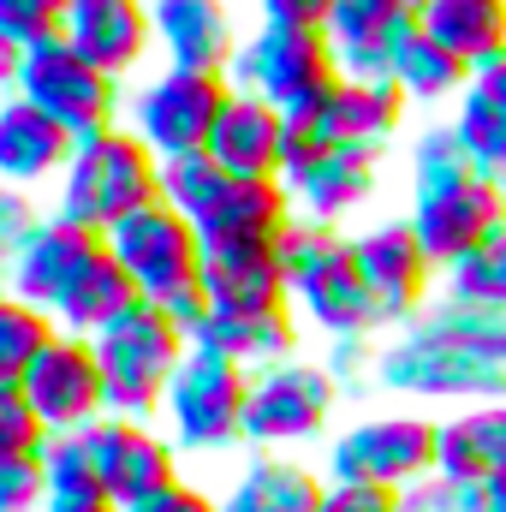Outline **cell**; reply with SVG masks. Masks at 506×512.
Returning <instances> with one entry per match:
<instances>
[{
  "mask_svg": "<svg viewBox=\"0 0 506 512\" xmlns=\"http://www.w3.org/2000/svg\"><path fill=\"white\" fill-rule=\"evenodd\" d=\"M376 387L399 399H506V310L441 298L376 352Z\"/></svg>",
  "mask_w": 506,
  "mask_h": 512,
  "instance_id": "obj_1",
  "label": "cell"
},
{
  "mask_svg": "<svg viewBox=\"0 0 506 512\" xmlns=\"http://www.w3.org/2000/svg\"><path fill=\"white\" fill-rule=\"evenodd\" d=\"M405 227L417 233L423 256L447 274L471 251H483L495 233H506V185L483 179L453 126H429L411 143V209Z\"/></svg>",
  "mask_w": 506,
  "mask_h": 512,
  "instance_id": "obj_2",
  "label": "cell"
},
{
  "mask_svg": "<svg viewBox=\"0 0 506 512\" xmlns=\"http://www.w3.org/2000/svg\"><path fill=\"white\" fill-rule=\"evenodd\" d=\"M161 203L197 227L203 251H274L298 215L280 179H233L209 155L161 161Z\"/></svg>",
  "mask_w": 506,
  "mask_h": 512,
  "instance_id": "obj_3",
  "label": "cell"
},
{
  "mask_svg": "<svg viewBox=\"0 0 506 512\" xmlns=\"http://www.w3.org/2000/svg\"><path fill=\"white\" fill-rule=\"evenodd\" d=\"M161 203V161L155 149L131 126H108L96 137H78L72 167L60 173V203L54 215L90 227V233H114L120 221H131L137 209Z\"/></svg>",
  "mask_w": 506,
  "mask_h": 512,
  "instance_id": "obj_4",
  "label": "cell"
},
{
  "mask_svg": "<svg viewBox=\"0 0 506 512\" xmlns=\"http://www.w3.org/2000/svg\"><path fill=\"white\" fill-rule=\"evenodd\" d=\"M227 78H233V90L262 96L286 120H304L340 84V60H334L328 30H316V24H256Z\"/></svg>",
  "mask_w": 506,
  "mask_h": 512,
  "instance_id": "obj_5",
  "label": "cell"
},
{
  "mask_svg": "<svg viewBox=\"0 0 506 512\" xmlns=\"http://www.w3.org/2000/svg\"><path fill=\"white\" fill-rule=\"evenodd\" d=\"M96 358H102V382H108V417L149 423L167 405L179 364L191 358V334L143 298L126 322H114L96 340Z\"/></svg>",
  "mask_w": 506,
  "mask_h": 512,
  "instance_id": "obj_6",
  "label": "cell"
},
{
  "mask_svg": "<svg viewBox=\"0 0 506 512\" xmlns=\"http://www.w3.org/2000/svg\"><path fill=\"white\" fill-rule=\"evenodd\" d=\"M435 435L441 423L423 411H381L352 429H340V441L328 447V483H370V489H417L435 477Z\"/></svg>",
  "mask_w": 506,
  "mask_h": 512,
  "instance_id": "obj_7",
  "label": "cell"
},
{
  "mask_svg": "<svg viewBox=\"0 0 506 512\" xmlns=\"http://www.w3.org/2000/svg\"><path fill=\"white\" fill-rule=\"evenodd\" d=\"M245 405H251V370L191 346L161 405L167 441L179 453H227L245 441Z\"/></svg>",
  "mask_w": 506,
  "mask_h": 512,
  "instance_id": "obj_8",
  "label": "cell"
},
{
  "mask_svg": "<svg viewBox=\"0 0 506 512\" xmlns=\"http://www.w3.org/2000/svg\"><path fill=\"white\" fill-rule=\"evenodd\" d=\"M233 102V78H215V72H155L126 108V126L155 149V161H179V155H203L209 137L221 126Z\"/></svg>",
  "mask_w": 506,
  "mask_h": 512,
  "instance_id": "obj_9",
  "label": "cell"
},
{
  "mask_svg": "<svg viewBox=\"0 0 506 512\" xmlns=\"http://www.w3.org/2000/svg\"><path fill=\"white\" fill-rule=\"evenodd\" d=\"M12 96H24L30 108H42L54 126H66L72 137H96V131L120 126V78H108L102 66H90L66 36L24 54Z\"/></svg>",
  "mask_w": 506,
  "mask_h": 512,
  "instance_id": "obj_10",
  "label": "cell"
},
{
  "mask_svg": "<svg viewBox=\"0 0 506 512\" xmlns=\"http://www.w3.org/2000/svg\"><path fill=\"white\" fill-rule=\"evenodd\" d=\"M340 405V382L328 376L322 358H286L274 370L251 376V405H245V447L280 453L298 441H316Z\"/></svg>",
  "mask_w": 506,
  "mask_h": 512,
  "instance_id": "obj_11",
  "label": "cell"
},
{
  "mask_svg": "<svg viewBox=\"0 0 506 512\" xmlns=\"http://www.w3.org/2000/svg\"><path fill=\"white\" fill-rule=\"evenodd\" d=\"M108 251L120 256V268L137 280V292L149 304H161V298H173V292H185V286L203 280V239L167 203H149L131 221H120L108 233Z\"/></svg>",
  "mask_w": 506,
  "mask_h": 512,
  "instance_id": "obj_12",
  "label": "cell"
},
{
  "mask_svg": "<svg viewBox=\"0 0 506 512\" xmlns=\"http://www.w3.org/2000/svg\"><path fill=\"white\" fill-rule=\"evenodd\" d=\"M24 399L36 405V417L48 423V435H84L108 417V382H102V358L96 340H72L60 334L36 370L24 376Z\"/></svg>",
  "mask_w": 506,
  "mask_h": 512,
  "instance_id": "obj_13",
  "label": "cell"
},
{
  "mask_svg": "<svg viewBox=\"0 0 506 512\" xmlns=\"http://www.w3.org/2000/svg\"><path fill=\"white\" fill-rule=\"evenodd\" d=\"M96 483L108 489V501L120 512L143 507L149 495H161L167 483H179V447L167 435H155L149 423L131 417H102L96 429H84Z\"/></svg>",
  "mask_w": 506,
  "mask_h": 512,
  "instance_id": "obj_14",
  "label": "cell"
},
{
  "mask_svg": "<svg viewBox=\"0 0 506 512\" xmlns=\"http://www.w3.org/2000/svg\"><path fill=\"white\" fill-rule=\"evenodd\" d=\"M102 251H108L102 233H90V227H78V221H66V215H42V221L24 233V245L12 251L0 286H6L12 298H24V304H36V310L54 316V304L72 292V280H78Z\"/></svg>",
  "mask_w": 506,
  "mask_h": 512,
  "instance_id": "obj_15",
  "label": "cell"
},
{
  "mask_svg": "<svg viewBox=\"0 0 506 512\" xmlns=\"http://www.w3.org/2000/svg\"><path fill=\"white\" fill-rule=\"evenodd\" d=\"M352 262L370 286V298L381 304L387 328H411L423 310H429V280H435V262L423 256L417 233L399 221H376L352 239Z\"/></svg>",
  "mask_w": 506,
  "mask_h": 512,
  "instance_id": "obj_16",
  "label": "cell"
},
{
  "mask_svg": "<svg viewBox=\"0 0 506 512\" xmlns=\"http://www.w3.org/2000/svg\"><path fill=\"white\" fill-rule=\"evenodd\" d=\"M405 96L393 78H340L328 90V102L304 120H286L292 131H310L322 149H387L393 131L405 126Z\"/></svg>",
  "mask_w": 506,
  "mask_h": 512,
  "instance_id": "obj_17",
  "label": "cell"
},
{
  "mask_svg": "<svg viewBox=\"0 0 506 512\" xmlns=\"http://www.w3.org/2000/svg\"><path fill=\"white\" fill-rule=\"evenodd\" d=\"M429 0H334L328 12V42L340 60V78H387L399 42L417 30Z\"/></svg>",
  "mask_w": 506,
  "mask_h": 512,
  "instance_id": "obj_18",
  "label": "cell"
},
{
  "mask_svg": "<svg viewBox=\"0 0 506 512\" xmlns=\"http://www.w3.org/2000/svg\"><path fill=\"white\" fill-rule=\"evenodd\" d=\"M149 24H155V48L179 72H215V78H227L233 60H239V48H245L227 0H149Z\"/></svg>",
  "mask_w": 506,
  "mask_h": 512,
  "instance_id": "obj_19",
  "label": "cell"
},
{
  "mask_svg": "<svg viewBox=\"0 0 506 512\" xmlns=\"http://www.w3.org/2000/svg\"><path fill=\"white\" fill-rule=\"evenodd\" d=\"M292 304H298L304 322L322 328L328 340H376L381 328H387L381 304L370 298V286H364V274H358V262H352V239L292 286Z\"/></svg>",
  "mask_w": 506,
  "mask_h": 512,
  "instance_id": "obj_20",
  "label": "cell"
},
{
  "mask_svg": "<svg viewBox=\"0 0 506 512\" xmlns=\"http://www.w3.org/2000/svg\"><path fill=\"white\" fill-rule=\"evenodd\" d=\"M66 42L102 66L108 78H126L131 66H143L155 24H149V0H72L66 18Z\"/></svg>",
  "mask_w": 506,
  "mask_h": 512,
  "instance_id": "obj_21",
  "label": "cell"
},
{
  "mask_svg": "<svg viewBox=\"0 0 506 512\" xmlns=\"http://www.w3.org/2000/svg\"><path fill=\"white\" fill-rule=\"evenodd\" d=\"M376 179H381L376 149H322L286 191H292V209H298L304 221L340 227L346 215H358V209L376 197Z\"/></svg>",
  "mask_w": 506,
  "mask_h": 512,
  "instance_id": "obj_22",
  "label": "cell"
},
{
  "mask_svg": "<svg viewBox=\"0 0 506 512\" xmlns=\"http://www.w3.org/2000/svg\"><path fill=\"white\" fill-rule=\"evenodd\" d=\"M78 137L66 126H54L42 108H30L24 96L0 102V185L36 191L42 179H60L72 167Z\"/></svg>",
  "mask_w": 506,
  "mask_h": 512,
  "instance_id": "obj_23",
  "label": "cell"
},
{
  "mask_svg": "<svg viewBox=\"0 0 506 512\" xmlns=\"http://www.w3.org/2000/svg\"><path fill=\"white\" fill-rule=\"evenodd\" d=\"M280 149H286V114L268 108L251 90H233L203 155L233 179H280Z\"/></svg>",
  "mask_w": 506,
  "mask_h": 512,
  "instance_id": "obj_24",
  "label": "cell"
},
{
  "mask_svg": "<svg viewBox=\"0 0 506 512\" xmlns=\"http://www.w3.org/2000/svg\"><path fill=\"white\" fill-rule=\"evenodd\" d=\"M203 298L215 316L292 310V286L274 251H203Z\"/></svg>",
  "mask_w": 506,
  "mask_h": 512,
  "instance_id": "obj_25",
  "label": "cell"
},
{
  "mask_svg": "<svg viewBox=\"0 0 506 512\" xmlns=\"http://www.w3.org/2000/svg\"><path fill=\"white\" fill-rule=\"evenodd\" d=\"M435 477H441V483L506 477V399H495V405H465V411L441 417V435H435Z\"/></svg>",
  "mask_w": 506,
  "mask_h": 512,
  "instance_id": "obj_26",
  "label": "cell"
},
{
  "mask_svg": "<svg viewBox=\"0 0 506 512\" xmlns=\"http://www.w3.org/2000/svg\"><path fill=\"white\" fill-rule=\"evenodd\" d=\"M447 126L459 137L465 161H471L483 179L506 185V54L489 60L483 72H471V84H465V96H459V114H453Z\"/></svg>",
  "mask_w": 506,
  "mask_h": 512,
  "instance_id": "obj_27",
  "label": "cell"
},
{
  "mask_svg": "<svg viewBox=\"0 0 506 512\" xmlns=\"http://www.w3.org/2000/svg\"><path fill=\"white\" fill-rule=\"evenodd\" d=\"M137 304H143L137 280L120 268L114 251H102L78 280H72V292L54 304V322H60V334H72V340H102L114 322H126Z\"/></svg>",
  "mask_w": 506,
  "mask_h": 512,
  "instance_id": "obj_28",
  "label": "cell"
},
{
  "mask_svg": "<svg viewBox=\"0 0 506 512\" xmlns=\"http://www.w3.org/2000/svg\"><path fill=\"white\" fill-rule=\"evenodd\" d=\"M197 352H215L239 370H274L286 358H298V316L292 310H268V316H215L191 334Z\"/></svg>",
  "mask_w": 506,
  "mask_h": 512,
  "instance_id": "obj_29",
  "label": "cell"
},
{
  "mask_svg": "<svg viewBox=\"0 0 506 512\" xmlns=\"http://www.w3.org/2000/svg\"><path fill=\"white\" fill-rule=\"evenodd\" d=\"M417 30L447 48L465 72H483L506 54V0H429Z\"/></svg>",
  "mask_w": 506,
  "mask_h": 512,
  "instance_id": "obj_30",
  "label": "cell"
},
{
  "mask_svg": "<svg viewBox=\"0 0 506 512\" xmlns=\"http://www.w3.org/2000/svg\"><path fill=\"white\" fill-rule=\"evenodd\" d=\"M328 495V483L286 459V453H256L251 465L233 477V489L221 495V512H316Z\"/></svg>",
  "mask_w": 506,
  "mask_h": 512,
  "instance_id": "obj_31",
  "label": "cell"
},
{
  "mask_svg": "<svg viewBox=\"0 0 506 512\" xmlns=\"http://www.w3.org/2000/svg\"><path fill=\"white\" fill-rule=\"evenodd\" d=\"M393 84H399V96L405 102H417V108H435V102H453V96H465V84H471V72L447 54V48H435L423 30H411L405 42H399V54H393V72H387Z\"/></svg>",
  "mask_w": 506,
  "mask_h": 512,
  "instance_id": "obj_32",
  "label": "cell"
},
{
  "mask_svg": "<svg viewBox=\"0 0 506 512\" xmlns=\"http://www.w3.org/2000/svg\"><path fill=\"white\" fill-rule=\"evenodd\" d=\"M60 340V322L12 292H0V387H24L36 358Z\"/></svg>",
  "mask_w": 506,
  "mask_h": 512,
  "instance_id": "obj_33",
  "label": "cell"
},
{
  "mask_svg": "<svg viewBox=\"0 0 506 512\" xmlns=\"http://www.w3.org/2000/svg\"><path fill=\"white\" fill-rule=\"evenodd\" d=\"M459 304H483V310H506V233H495L483 251H471L459 268H447V292Z\"/></svg>",
  "mask_w": 506,
  "mask_h": 512,
  "instance_id": "obj_34",
  "label": "cell"
},
{
  "mask_svg": "<svg viewBox=\"0 0 506 512\" xmlns=\"http://www.w3.org/2000/svg\"><path fill=\"white\" fill-rule=\"evenodd\" d=\"M72 18V0H0V36L18 42L24 54L42 42H60Z\"/></svg>",
  "mask_w": 506,
  "mask_h": 512,
  "instance_id": "obj_35",
  "label": "cell"
},
{
  "mask_svg": "<svg viewBox=\"0 0 506 512\" xmlns=\"http://www.w3.org/2000/svg\"><path fill=\"white\" fill-rule=\"evenodd\" d=\"M48 423L36 417V405L24 399V387H0V465L12 459H42L48 453Z\"/></svg>",
  "mask_w": 506,
  "mask_h": 512,
  "instance_id": "obj_36",
  "label": "cell"
},
{
  "mask_svg": "<svg viewBox=\"0 0 506 512\" xmlns=\"http://www.w3.org/2000/svg\"><path fill=\"white\" fill-rule=\"evenodd\" d=\"M42 507H48L42 459H12V465H0V512H42Z\"/></svg>",
  "mask_w": 506,
  "mask_h": 512,
  "instance_id": "obj_37",
  "label": "cell"
},
{
  "mask_svg": "<svg viewBox=\"0 0 506 512\" xmlns=\"http://www.w3.org/2000/svg\"><path fill=\"white\" fill-rule=\"evenodd\" d=\"M376 340H328V376L340 382V393H352V387H364V382H376Z\"/></svg>",
  "mask_w": 506,
  "mask_h": 512,
  "instance_id": "obj_38",
  "label": "cell"
},
{
  "mask_svg": "<svg viewBox=\"0 0 506 512\" xmlns=\"http://www.w3.org/2000/svg\"><path fill=\"white\" fill-rule=\"evenodd\" d=\"M36 221H42V215H36L30 191H18V185H0V274H6L12 251L24 245V233H30Z\"/></svg>",
  "mask_w": 506,
  "mask_h": 512,
  "instance_id": "obj_39",
  "label": "cell"
},
{
  "mask_svg": "<svg viewBox=\"0 0 506 512\" xmlns=\"http://www.w3.org/2000/svg\"><path fill=\"white\" fill-rule=\"evenodd\" d=\"M316 512H399L393 489H370V483H328Z\"/></svg>",
  "mask_w": 506,
  "mask_h": 512,
  "instance_id": "obj_40",
  "label": "cell"
},
{
  "mask_svg": "<svg viewBox=\"0 0 506 512\" xmlns=\"http://www.w3.org/2000/svg\"><path fill=\"white\" fill-rule=\"evenodd\" d=\"M131 512H221V501L209 495V489H197V483H167L161 495H149L143 507H131Z\"/></svg>",
  "mask_w": 506,
  "mask_h": 512,
  "instance_id": "obj_41",
  "label": "cell"
},
{
  "mask_svg": "<svg viewBox=\"0 0 506 512\" xmlns=\"http://www.w3.org/2000/svg\"><path fill=\"white\" fill-rule=\"evenodd\" d=\"M262 6V24H328L334 0H256Z\"/></svg>",
  "mask_w": 506,
  "mask_h": 512,
  "instance_id": "obj_42",
  "label": "cell"
},
{
  "mask_svg": "<svg viewBox=\"0 0 506 512\" xmlns=\"http://www.w3.org/2000/svg\"><path fill=\"white\" fill-rule=\"evenodd\" d=\"M399 512H459V495L441 477H429V483H417V489L399 495Z\"/></svg>",
  "mask_w": 506,
  "mask_h": 512,
  "instance_id": "obj_43",
  "label": "cell"
},
{
  "mask_svg": "<svg viewBox=\"0 0 506 512\" xmlns=\"http://www.w3.org/2000/svg\"><path fill=\"white\" fill-rule=\"evenodd\" d=\"M42 512H120L108 501V489L102 483H90V489H66V495H48V507Z\"/></svg>",
  "mask_w": 506,
  "mask_h": 512,
  "instance_id": "obj_44",
  "label": "cell"
},
{
  "mask_svg": "<svg viewBox=\"0 0 506 512\" xmlns=\"http://www.w3.org/2000/svg\"><path fill=\"white\" fill-rule=\"evenodd\" d=\"M18 66H24V48L0 36V90H18Z\"/></svg>",
  "mask_w": 506,
  "mask_h": 512,
  "instance_id": "obj_45",
  "label": "cell"
},
{
  "mask_svg": "<svg viewBox=\"0 0 506 512\" xmlns=\"http://www.w3.org/2000/svg\"><path fill=\"white\" fill-rule=\"evenodd\" d=\"M477 507L483 512H506V477H483V483H477Z\"/></svg>",
  "mask_w": 506,
  "mask_h": 512,
  "instance_id": "obj_46",
  "label": "cell"
},
{
  "mask_svg": "<svg viewBox=\"0 0 506 512\" xmlns=\"http://www.w3.org/2000/svg\"><path fill=\"white\" fill-rule=\"evenodd\" d=\"M0 292H6V286H0Z\"/></svg>",
  "mask_w": 506,
  "mask_h": 512,
  "instance_id": "obj_47",
  "label": "cell"
}]
</instances>
